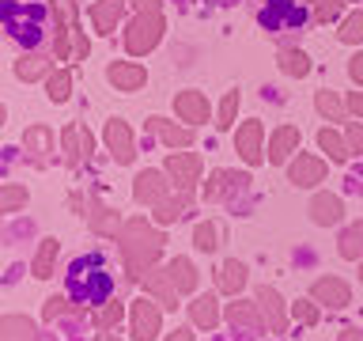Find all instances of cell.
<instances>
[{"label": "cell", "instance_id": "cell-16", "mask_svg": "<svg viewBox=\"0 0 363 341\" xmlns=\"http://www.w3.org/2000/svg\"><path fill=\"white\" fill-rule=\"evenodd\" d=\"M318 141H322V148H325V152L333 156V159H345V156H348V152H345V144H340V136H337V133L322 129V136H318Z\"/></svg>", "mask_w": 363, "mask_h": 341}, {"label": "cell", "instance_id": "cell-6", "mask_svg": "<svg viewBox=\"0 0 363 341\" xmlns=\"http://www.w3.org/2000/svg\"><path fill=\"white\" fill-rule=\"evenodd\" d=\"M261 125L257 121H250V125H242V129H238V152H242L250 163H257L261 159Z\"/></svg>", "mask_w": 363, "mask_h": 341}, {"label": "cell", "instance_id": "cell-21", "mask_svg": "<svg viewBox=\"0 0 363 341\" xmlns=\"http://www.w3.org/2000/svg\"><path fill=\"white\" fill-rule=\"evenodd\" d=\"M318 110H322V114H333V118H337V114H340V102H337L333 95H318Z\"/></svg>", "mask_w": 363, "mask_h": 341}, {"label": "cell", "instance_id": "cell-14", "mask_svg": "<svg viewBox=\"0 0 363 341\" xmlns=\"http://www.w3.org/2000/svg\"><path fill=\"white\" fill-rule=\"evenodd\" d=\"M340 38L345 42H363V11L345 19V27H340Z\"/></svg>", "mask_w": 363, "mask_h": 341}, {"label": "cell", "instance_id": "cell-19", "mask_svg": "<svg viewBox=\"0 0 363 341\" xmlns=\"http://www.w3.org/2000/svg\"><path fill=\"white\" fill-rule=\"evenodd\" d=\"M42 61H38V57H30V61H27V57H23V61H19V76L23 80H34V76H42Z\"/></svg>", "mask_w": 363, "mask_h": 341}, {"label": "cell", "instance_id": "cell-5", "mask_svg": "<svg viewBox=\"0 0 363 341\" xmlns=\"http://www.w3.org/2000/svg\"><path fill=\"white\" fill-rule=\"evenodd\" d=\"M174 107H178V114H182L186 121H204V114H208V102H204L197 91H182Z\"/></svg>", "mask_w": 363, "mask_h": 341}, {"label": "cell", "instance_id": "cell-15", "mask_svg": "<svg viewBox=\"0 0 363 341\" xmlns=\"http://www.w3.org/2000/svg\"><path fill=\"white\" fill-rule=\"evenodd\" d=\"M152 125L163 133V141H170V144H186V141H189L186 129H174V125H167V121H159V118H152Z\"/></svg>", "mask_w": 363, "mask_h": 341}, {"label": "cell", "instance_id": "cell-4", "mask_svg": "<svg viewBox=\"0 0 363 341\" xmlns=\"http://www.w3.org/2000/svg\"><path fill=\"white\" fill-rule=\"evenodd\" d=\"M159 34H163V19L155 11H144L129 27V34H125V45H129V53H147L159 42Z\"/></svg>", "mask_w": 363, "mask_h": 341}, {"label": "cell", "instance_id": "cell-10", "mask_svg": "<svg viewBox=\"0 0 363 341\" xmlns=\"http://www.w3.org/2000/svg\"><path fill=\"white\" fill-rule=\"evenodd\" d=\"M291 178L299 182V186H311V182L322 178V163H318V159H299V163L291 167Z\"/></svg>", "mask_w": 363, "mask_h": 341}, {"label": "cell", "instance_id": "cell-22", "mask_svg": "<svg viewBox=\"0 0 363 341\" xmlns=\"http://www.w3.org/2000/svg\"><path fill=\"white\" fill-rule=\"evenodd\" d=\"M352 80H359V84H363V53H356V57H352Z\"/></svg>", "mask_w": 363, "mask_h": 341}, {"label": "cell", "instance_id": "cell-12", "mask_svg": "<svg viewBox=\"0 0 363 341\" xmlns=\"http://www.w3.org/2000/svg\"><path fill=\"white\" fill-rule=\"evenodd\" d=\"M295 141H299V133H295V129H280L277 136H272V152H269V156H272V159H284Z\"/></svg>", "mask_w": 363, "mask_h": 341}, {"label": "cell", "instance_id": "cell-23", "mask_svg": "<svg viewBox=\"0 0 363 341\" xmlns=\"http://www.w3.org/2000/svg\"><path fill=\"white\" fill-rule=\"evenodd\" d=\"M352 144H356V148H363V129H352Z\"/></svg>", "mask_w": 363, "mask_h": 341}, {"label": "cell", "instance_id": "cell-25", "mask_svg": "<svg viewBox=\"0 0 363 341\" xmlns=\"http://www.w3.org/2000/svg\"><path fill=\"white\" fill-rule=\"evenodd\" d=\"M136 4H140L144 11H155V0H136Z\"/></svg>", "mask_w": 363, "mask_h": 341}, {"label": "cell", "instance_id": "cell-2", "mask_svg": "<svg viewBox=\"0 0 363 341\" xmlns=\"http://www.w3.org/2000/svg\"><path fill=\"white\" fill-rule=\"evenodd\" d=\"M261 27L265 31H299L306 23V8L299 4V0H265V8H261Z\"/></svg>", "mask_w": 363, "mask_h": 341}, {"label": "cell", "instance_id": "cell-17", "mask_svg": "<svg viewBox=\"0 0 363 341\" xmlns=\"http://www.w3.org/2000/svg\"><path fill=\"white\" fill-rule=\"evenodd\" d=\"M50 99H53V102H65V99H68V72H57V76L50 80Z\"/></svg>", "mask_w": 363, "mask_h": 341}, {"label": "cell", "instance_id": "cell-9", "mask_svg": "<svg viewBox=\"0 0 363 341\" xmlns=\"http://www.w3.org/2000/svg\"><path fill=\"white\" fill-rule=\"evenodd\" d=\"M121 8H125V0H102V4L91 11V16H95V27L102 34H110L113 23H118V16H121Z\"/></svg>", "mask_w": 363, "mask_h": 341}, {"label": "cell", "instance_id": "cell-24", "mask_svg": "<svg viewBox=\"0 0 363 341\" xmlns=\"http://www.w3.org/2000/svg\"><path fill=\"white\" fill-rule=\"evenodd\" d=\"M352 110H356V114H363V95H352Z\"/></svg>", "mask_w": 363, "mask_h": 341}, {"label": "cell", "instance_id": "cell-13", "mask_svg": "<svg viewBox=\"0 0 363 341\" xmlns=\"http://www.w3.org/2000/svg\"><path fill=\"white\" fill-rule=\"evenodd\" d=\"M170 170H174L182 182H189L193 175H197V156H174L170 159Z\"/></svg>", "mask_w": 363, "mask_h": 341}, {"label": "cell", "instance_id": "cell-11", "mask_svg": "<svg viewBox=\"0 0 363 341\" xmlns=\"http://www.w3.org/2000/svg\"><path fill=\"white\" fill-rule=\"evenodd\" d=\"M280 68H284L288 76H306V72H311V61H306V53L288 50V53L280 57Z\"/></svg>", "mask_w": 363, "mask_h": 341}, {"label": "cell", "instance_id": "cell-18", "mask_svg": "<svg viewBox=\"0 0 363 341\" xmlns=\"http://www.w3.org/2000/svg\"><path fill=\"white\" fill-rule=\"evenodd\" d=\"M314 209H318V220H322V224H325V220H337V212H340V205H337L333 197H322V201H318V205H314Z\"/></svg>", "mask_w": 363, "mask_h": 341}, {"label": "cell", "instance_id": "cell-7", "mask_svg": "<svg viewBox=\"0 0 363 341\" xmlns=\"http://www.w3.org/2000/svg\"><path fill=\"white\" fill-rule=\"evenodd\" d=\"M110 80L121 91H136V87L144 84V68L140 65H110Z\"/></svg>", "mask_w": 363, "mask_h": 341}, {"label": "cell", "instance_id": "cell-1", "mask_svg": "<svg viewBox=\"0 0 363 341\" xmlns=\"http://www.w3.org/2000/svg\"><path fill=\"white\" fill-rule=\"evenodd\" d=\"M68 296L76 303H87V307H99L113 296V273L110 266L102 261L99 254H84L68 266Z\"/></svg>", "mask_w": 363, "mask_h": 341}, {"label": "cell", "instance_id": "cell-8", "mask_svg": "<svg viewBox=\"0 0 363 341\" xmlns=\"http://www.w3.org/2000/svg\"><path fill=\"white\" fill-rule=\"evenodd\" d=\"M106 141H110V148H113V156H118L121 163H129V159H133V141H129V129H125L121 121H110Z\"/></svg>", "mask_w": 363, "mask_h": 341}, {"label": "cell", "instance_id": "cell-3", "mask_svg": "<svg viewBox=\"0 0 363 341\" xmlns=\"http://www.w3.org/2000/svg\"><path fill=\"white\" fill-rule=\"evenodd\" d=\"M19 16H23L19 4H8V8H4V27L11 31V38L23 42V45H38V42H42V23H38L42 11L30 8L27 19H19Z\"/></svg>", "mask_w": 363, "mask_h": 341}, {"label": "cell", "instance_id": "cell-20", "mask_svg": "<svg viewBox=\"0 0 363 341\" xmlns=\"http://www.w3.org/2000/svg\"><path fill=\"white\" fill-rule=\"evenodd\" d=\"M235 107H238V95L231 91V95L223 99V107H220V125H231V118H235Z\"/></svg>", "mask_w": 363, "mask_h": 341}]
</instances>
